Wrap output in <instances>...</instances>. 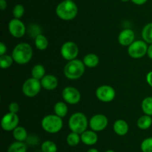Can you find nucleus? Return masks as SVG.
Instances as JSON below:
<instances>
[{
  "label": "nucleus",
  "mask_w": 152,
  "mask_h": 152,
  "mask_svg": "<svg viewBox=\"0 0 152 152\" xmlns=\"http://www.w3.org/2000/svg\"><path fill=\"white\" fill-rule=\"evenodd\" d=\"M86 152H99V151L95 148H89Z\"/></svg>",
  "instance_id": "nucleus-39"
},
{
  "label": "nucleus",
  "mask_w": 152,
  "mask_h": 152,
  "mask_svg": "<svg viewBox=\"0 0 152 152\" xmlns=\"http://www.w3.org/2000/svg\"><path fill=\"white\" fill-rule=\"evenodd\" d=\"M113 129L117 135L123 137L126 135L129 131V125L126 121L123 119H117L114 122Z\"/></svg>",
  "instance_id": "nucleus-17"
},
{
  "label": "nucleus",
  "mask_w": 152,
  "mask_h": 152,
  "mask_svg": "<svg viewBox=\"0 0 152 152\" xmlns=\"http://www.w3.org/2000/svg\"><path fill=\"white\" fill-rule=\"evenodd\" d=\"M41 126L45 132L48 134H56L62 129V118L56 114H48L44 116L41 121Z\"/></svg>",
  "instance_id": "nucleus-5"
},
{
  "label": "nucleus",
  "mask_w": 152,
  "mask_h": 152,
  "mask_svg": "<svg viewBox=\"0 0 152 152\" xmlns=\"http://www.w3.org/2000/svg\"><path fill=\"white\" fill-rule=\"evenodd\" d=\"M137 125L141 130H148L152 125V118L148 115H142L137 121Z\"/></svg>",
  "instance_id": "nucleus-20"
},
{
  "label": "nucleus",
  "mask_w": 152,
  "mask_h": 152,
  "mask_svg": "<svg viewBox=\"0 0 152 152\" xmlns=\"http://www.w3.org/2000/svg\"><path fill=\"white\" fill-rule=\"evenodd\" d=\"M31 33V35L35 38L37 36L41 34V29H40V27L38 25H35V24H33L29 26V34Z\"/></svg>",
  "instance_id": "nucleus-32"
},
{
  "label": "nucleus",
  "mask_w": 152,
  "mask_h": 152,
  "mask_svg": "<svg viewBox=\"0 0 152 152\" xmlns=\"http://www.w3.org/2000/svg\"><path fill=\"white\" fill-rule=\"evenodd\" d=\"M134 4L137 5H142L148 1V0H131Z\"/></svg>",
  "instance_id": "nucleus-36"
},
{
  "label": "nucleus",
  "mask_w": 152,
  "mask_h": 152,
  "mask_svg": "<svg viewBox=\"0 0 152 152\" xmlns=\"http://www.w3.org/2000/svg\"><path fill=\"white\" fill-rule=\"evenodd\" d=\"M19 118L17 113L8 112L2 116L1 120V127L4 131H13L16 127L19 126Z\"/></svg>",
  "instance_id": "nucleus-12"
},
{
  "label": "nucleus",
  "mask_w": 152,
  "mask_h": 152,
  "mask_svg": "<svg viewBox=\"0 0 152 152\" xmlns=\"http://www.w3.org/2000/svg\"><path fill=\"white\" fill-rule=\"evenodd\" d=\"M8 31L15 38H22L26 33L27 28L21 19L13 18L8 22Z\"/></svg>",
  "instance_id": "nucleus-11"
},
{
  "label": "nucleus",
  "mask_w": 152,
  "mask_h": 152,
  "mask_svg": "<svg viewBox=\"0 0 152 152\" xmlns=\"http://www.w3.org/2000/svg\"><path fill=\"white\" fill-rule=\"evenodd\" d=\"M40 80L31 77L25 80L22 86V91L24 95L28 98H34L37 96L42 89Z\"/></svg>",
  "instance_id": "nucleus-6"
},
{
  "label": "nucleus",
  "mask_w": 152,
  "mask_h": 152,
  "mask_svg": "<svg viewBox=\"0 0 152 152\" xmlns=\"http://www.w3.org/2000/svg\"><path fill=\"white\" fill-rule=\"evenodd\" d=\"M56 14L62 20L71 21L78 14V7L73 0H63L56 6Z\"/></svg>",
  "instance_id": "nucleus-2"
},
{
  "label": "nucleus",
  "mask_w": 152,
  "mask_h": 152,
  "mask_svg": "<svg viewBox=\"0 0 152 152\" xmlns=\"http://www.w3.org/2000/svg\"><path fill=\"white\" fill-rule=\"evenodd\" d=\"M7 152H27V146L23 142H13L9 145Z\"/></svg>",
  "instance_id": "nucleus-25"
},
{
  "label": "nucleus",
  "mask_w": 152,
  "mask_h": 152,
  "mask_svg": "<svg viewBox=\"0 0 152 152\" xmlns=\"http://www.w3.org/2000/svg\"><path fill=\"white\" fill-rule=\"evenodd\" d=\"M86 67L88 68H94L97 66L99 63V58L96 54L88 53L86 55L83 60Z\"/></svg>",
  "instance_id": "nucleus-18"
},
{
  "label": "nucleus",
  "mask_w": 152,
  "mask_h": 152,
  "mask_svg": "<svg viewBox=\"0 0 152 152\" xmlns=\"http://www.w3.org/2000/svg\"><path fill=\"white\" fill-rule=\"evenodd\" d=\"M62 97L67 104L74 105L78 104L81 100V93L79 89L74 86H68L62 89Z\"/></svg>",
  "instance_id": "nucleus-10"
},
{
  "label": "nucleus",
  "mask_w": 152,
  "mask_h": 152,
  "mask_svg": "<svg viewBox=\"0 0 152 152\" xmlns=\"http://www.w3.org/2000/svg\"><path fill=\"white\" fill-rule=\"evenodd\" d=\"M95 95L99 101L104 103H109L115 98L116 91L114 88L110 85H101L96 88Z\"/></svg>",
  "instance_id": "nucleus-8"
},
{
  "label": "nucleus",
  "mask_w": 152,
  "mask_h": 152,
  "mask_svg": "<svg viewBox=\"0 0 152 152\" xmlns=\"http://www.w3.org/2000/svg\"><path fill=\"white\" fill-rule=\"evenodd\" d=\"M147 55L150 59L152 60V44H149L148 46V50H147Z\"/></svg>",
  "instance_id": "nucleus-38"
},
{
  "label": "nucleus",
  "mask_w": 152,
  "mask_h": 152,
  "mask_svg": "<svg viewBox=\"0 0 152 152\" xmlns=\"http://www.w3.org/2000/svg\"><path fill=\"white\" fill-rule=\"evenodd\" d=\"M24 13H25V7L22 4H17L13 7V15L14 18L20 19L23 16Z\"/></svg>",
  "instance_id": "nucleus-31"
},
{
  "label": "nucleus",
  "mask_w": 152,
  "mask_h": 152,
  "mask_svg": "<svg viewBox=\"0 0 152 152\" xmlns=\"http://www.w3.org/2000/svg\"><path fill=\"white\" fill-rule=\"evenodd\" d=\"M140 149L142 152H152V137H148L142 140Z\"/></svg>",
  "instance_id": "nucleus-30"
},
{
  "label": "nucleus",
  "mask_w": 152,
  "mask_h": 152,
  "mask_svg": "<svg viewBox=\"0 0 152 152\" xmlns=\"http://www.w3.org/2000/svg\"><path fill=\"white\" fill-rule=\"evenodd\" d=\"M81 142L86 145H94L98 141V135L96 132L92 130H86V131L80 134Z\"/></svg>",
  "instance_id": "nucleus-16"
},
{
  "label": "nucleus",
  "mask_w": 152,
  "mask_h": 152,
  "mask_svg": "<svg viewBox=\"0 0 152 152\" xmlns=\"http://www.w3.org/2000/svg\"><path fill=\"white\" fill-rule=\"evenodd\" d=\"M135 41L134 31L131 28H125L118 35V43L123 46L129 47Z\"/></svg>",
  "instance_id": "nucleus-14"
},
{
  "label": "nucleus",
  "mask_w": 152,
  "mask_h": 152,
  "mask_svg": "<svg viewBox=\"0 0 152 152\" xmlns=\"http://www.w3.org/2000/svg\"><path fill=\"white\" fill-rule=\"evenodd\" d=\"M86 71V66L83 61L74 59L67 62L63 69L64 75L69 80H77L82 77Z\"/></svg>",
  "instance_id": "nucleus-3"
},
{
  "label": "nucleus",
  "mask_w": 152,
  "mask_h": 152,
  "mask_svg": "<svg viewBox=\"0 0 152 152\" xmlns=\"http://www.w3.org/2000/svg\"><path fill=\"white\" fill-rule=\"evenodd\" d=\"M45 75V68L42 64H36L31 69V76L38 80H41Z\"/></svg>",
  "instance_id": "nucleus-24"
},
{
  "label": "nucleus",
  "mask_w": 152,
  "mask_h": 152,
  "mask_svg": "<svg viewBox=\"0 0 152 152\" xmlns=\"http://www.w3.org/2000/svg\"><path fill=\"white\" fill-rule=\"evenodd\" d=\"M13 137L16 141L25 142L28 139V132L26 129L22 126H18L13 130Z\"/></svg>",
  "instance_id": "nucleus-21"
},
{
  "label": "nucleus",
  "mask_w": 152,
  "mask_h": 152,
  "mask_svg": "<svg viewBox=\"0 0 152 152\" xmlns=\"http://www.w3.org/2000/svg\"><path fill=\"white\" fill-rule=\"evenodd\" d=\"M148 46L144 40H135L128 47V54L134 59H140L147 55Z\"/></svg>",
  "instance_id": "nucleus-7"
},
{
  "label": "nucleus",
  "mask_w": 152,
  "mask_h": 152,
  "mask_svg": "<svg viewBox=\"0 0 152 152\" xmlns=\"http://www.w3.org/2000/svg\"><path fill=\"white\" fill-rule=\"evenodd\" d=\"M40 81H41L42 87L48 91L54 90L59 84L57 77L51 74H46L40 80Z\"/></svg>",
  "instance_id": "nucleus-15"
},
{
  "label": "nucleus",
  "mask_w": 152,
  "mask_h": 152,
  "mask_svg": "<svg viewBox=\"0 0 152 152\" xmlns=\"http://www.w3.org/2000/svg\"><path fill=\"white\" fill-rule=\"evenodd\" d=\"M42 152H57V146L51 140H45L41 145Z\"/></svg>",
  "instance_id": "nucleus-29"
},
{
  "label": "nucleus",
  "mask_w": 152,
  "mask_h": 152,
  "mask_svg": "<svg viewBox=\"0 0 152 152\" xmlns=\"http://www.w3.org/2000/svg\"><path fill=\"white\" fill-rule=\"evenodd\" d=\"M33 49L27 43H19L16 45L12 52V57L16 63L25 65L31 61L33 58Z\"/></svg>",
  "instance_id": "nucleus-1"
},
{
  "label": "nucleus",
  "mask_w": 152,
  "mask_h": 152,
  "mask_svg": "<svg viewBox=\"0 0 152 152\" xmlns=\"http://www.w3.org/2000/svg\"><path fill=\"white\" fill-rule=\"evenodd\" d=\"M146 82L152 88V71L148 72L146 75Z\"/></svg>",
  "instance_id": "nucleus-35"
},
{
  "label": "nucleus",
  "mask_w": 152,
  "mask_h": 152,
  "mask_svg": "<svg viewBox=\"0 0 152 152\" xmlns=\"http://www.w3.org/2000/svg\"><path fill=\"white\" fill-rule=\"evenodd\" d=\"M60 54L62 58L67 61L77 59L79 55L78 46L73 41L65 42L61 46Z\"/></svg>",
  "instance_id": "nucleus-9"
},
{
  "label": "nucleus",
  "mask_w": 152,
  "mask_h": 152,
  "mask_svg": "<svg viewBox=\"0 0 152 152\" xmlns=\"http://www.w3.org/2000/svg\"><path fill=\"white\" fill-rule=\"evenodd\" d=\"M141 35L147 44H152V22H148L143 27Z\"/></svg>",
  "instance_id": "nucleus-23"
},
{
  "label": "nucleus",
  "mask_w": 152,
  "mask_h": 152,
  "mask_svg": "<svg viewBox=\"0 0 152 152\" xmlns=\"http://www.w3.org/2000/svg\"><path fill=\"white\" fill-rule=\"evenodd\" d=\"M108 125V119L104 114L97 113L94 115L89 120V127L91 130L95 132L104 131Z\"/></svg>",
  "instance_id": "nucleus-13"
},
{
  "label": "nucleus",
  "mask_w": 152,
  "mask_h": 152,
  "mask_svg": "<svg viewBox=\"0 0 152 152\" xmlns=\"http://www.w3.org/2000/svg\"><path fill=\"white\" fill-rule=\"evenodd\" d=\"M7 3L6 0H0V9L1 10H4L7 8Z\"/></svg>",
  "instance_id": "nucleus-37"
},
{
  "label": "nucleus",
  "mask_w": 152,
  "mask_h": 152,
  "mask_svg": "<svg viewBox=\"0 0 152 152\" xmlns=\"http://www.w3.org/2000/svg\"><path fill=\"white\" fill-rule=\"evenodd\" d=\"M54 114L61 118H64L68 113V107L67 103L65 101H58L53 106Z\"/></svg>",
  "instance_id": "nucleus-19"
},
{
  "label": "nucleus",
  "mask_w": 152,
  "mask_h": 152,
  "mask_svg": "<svg viewBox=\"0 0 152 152\" xmlns=\"http://www.w3.org/2000/svg\"><path fill=\"white\" fill-rule=\"evenodd\" d=\"M66 142L68 145L71 147H75L77 146L80 142H81V137H80V134H77L75 132H72L68 134L66 137Z\"/></svg>",
  "instance_id": "nucleus-26"
},
{
  "label": "nucleus",
  "mask_w": 152,
  "mask_h": 152,
  "mask_svg": "<svg viewBox=\"0 0 152 152\" xmlns=\"http://www.w3.org/2000/svg\"><path fill=\"white\" fill-rule=\"evenodd\" d=\"M121 1H123V2H127V1H129L130 0H120Z\"/></svg>",
  "instance_id": "nucleus-41"
},
{
  "label": "nucleus",
  "mask_w": 152,
  "mask_h": 152,
  "mask_svg": "<svg viewBox=\"0 0 152 152\" xmlns=\"http://www.w3.org/2000/svg\"><path fill=\"white\" fill-rule=\"evenodd\" d=\"M7 52V46L4 43H0V56L1 55H4L6 54Z\"/></svg>",
  "instance_id": "nucleus-34"
},
{
  "label": "nucleus",
  "mask_w": 152,
  "mask_h": 152,
  "mask_svg": "<svg viewBox=\"0 0 152 152\" xmlns=\"http://www.w3.org/2000/svg\"><path fill=\"white\" fill-rule=\"evenodd\" d=\"M68 125L71 131L81 134L88 130L89 121L84 113L81 112H76L70 116Z\"/></svg>",
  "instance_id": "nucleus-4"
},
{
  "label": "nucleus",
  "mask_w": 152,
  "mask_h": 152,
  "mask_svg": "<svg viewBox=\"0 0 152 152\" xmlns=\"http://www.w3.org/2000/svg\"><path fill=\"white\" fill-rule=\"evenodd\" d=\"M36 48L39 51H44L48 47V40L44 34H41L34 38Z\"/></svg>",
  "instance_id": "nucleus-22"
},
{
  "label": "nucleus",
  "mask_w": 152,
  "mask_h": 152,
  "mask_svg": "<svg viewBox=\"0 0 152 152\" xmlns=\"http://www.w3.org/2000/svg\"><path fill=\"white\" fill-rule=\"evenodd\" d=\"M141 108L144 114L152 116V96H148L142 100Z\"/></svg>",
  "instance_id": "nucleus-27"
},
{
  "label": "nucleus",
  "mask_w": 152,
  "mask_h": 152,
  "mask_svg": "<svg viewBox=\"0 0 152 152\" xmlns=\"http://www.w3.org/2000/svg\"><path fill=\"white\" fill-rule=\"evenodd\" d=\"M105 152H115V151H114V150H111V149H109V150H107V151H105Z\"/></svg>",
  "instance_id": "nucleus-40"
},
{
  "label": "nucleus",
  "mask_w": 152,
  "mask_h": 152,
  "mask_svg": "<svg viewBox=\"0 0 152 152\" xmlns=\"http://www.w3.org/2000/svg\"><path fill=\"white\" fill-rule=\"evenodd\" d=\"M13 62H14V61H13L12 55L5 54V55L0 56V67L3 69L10 68L13 65Z\"/></svg>",
  "instance_id": "nucleus-28"
},
{
  "label": "nucleus",
  "mask_w": 152,
  "mask_h": 152,
  "mask_svg": "<svg viewBox=\"0 0 152 152\" xmlns=\"http://www.w3.org/2000/svg\"><path fill=\"white\" fill-rule=\"evenodd\" d=\"M8 110L10 113H18L19 110V104L15 101L10 103V104L8 105Z\"/></svg>",
  "instance_id": "nucleus-33"
}]
</instances>
